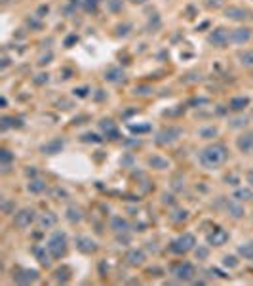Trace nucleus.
Masks as SVG:
<instances>
[{
  "mask_svg": "<svg viewBox=\"0 0 253 286\" xmlns=\"http://www.w3.org/2000/svg\"><path fill=\"white\" fill-rule=\"evenodd\" d=\"M181 136H183V128H179V126H164L162 130L156 132L155 143L158 147H168V145H173Z\"/></svg>",
  "mask_w": 253,
  "mask_h": 286,
  "instance_id": "20e7f679",
  "label": "nucleus"
},
{
  "mask_svg": "<svg viewBox=\"0 0 253 286\" xmlns=\"http://www.w3.org/2000/svg\"><path fill=\"white\" fill-rule=\"evenodd\" d=\"M147 261V254L141 248H131L126 252V263L129 267H143Z\"/></svg>",
  "mask_w": 253,
  "mask_h": 286,
  "instance_id": "9d476101",
  "label": "nucleus"
},
{
  "mask_svg": "<svg viewBox=\"0 0 253 286\" xmlns=\"http://www.w3.org/2000/svg\"><path fill=\"white\" fill-rule=\"evenodd\" d=\"M147 164L151 166V168H155V170H168L169 168V160L164 157H160V155H153V157L147 158Z\"/></svg>",
  "mask_w": 253,
  "mask_h": 286,
  "instance_id": "5701e85b",
  "label": "nucleus"
},
{
  "mask_svg": "<svg viewBox=\"0 0 253 286\" xmlns=\"http://www.w3.org/2000/svg\"><path fill=\"white\" fill-rule=\"evenodd\" d=\"M171 275H173L179 283H190V281L194 279V275H196V269H194V265L189 263V261H179V263H175V265L171 267Z\"/></svg>",
  "mask_w": 253,
  "mask_h": 286,
  "instance_id": "39448f33",
  "label": "nucleus"
},
{
  "mask_svg": "<svg viewBox=\"0 0 253 286\" xmlns=\"http://www.w3.org/2000/svg\"><path fill=\"white\" fill-rule=\"evenodd\" d=\"M63 147H65V140L63 138H56L52 142L44 143L42 147H40V151H42L44 155H57V153L63 151Z\"/></svg>",
  "mask_w": 253,
  "mask_h": 286,
  "instance_id": "dca6fc26",
  "label": "nucleus"
},
{
  "mask_svg": "<svg viewBox=\"0 0 253 286\" xmlns=\"http://www.w3.org/2000/svg\"><path fill=\"white\" fill-rule=\"evenodd\" d=\"M232 199L240 200V202H248V200H253V189L250 187H236V191L232 193Z\"/></svg>",
  "mask_w": 253,
  "mask_h": 286,
  "instance_id": "393cba45",
  "label": "nucleus"
},
{
  "mask_svg": "<svg viewBox=\"0 0 253 286\" xmlns=\"http://www.w3.org/2000/svg\"><path fill=\"white\" fill-rule=\"evenodd\" d=\"M162 202H164V204H173V197H171V195H168V193H164V195H162Z\"/></svg>",
  "mask_w": 253,
  "mask_h": 286,
  "instance_id": "3c124183",
  "label": "nucleus"
},
{
  "mask_svg": "<svg viewBox=\"0 0 253 286\" xmlns=\"http://www.w3.org/2000/svg\"><path fill=\"white\" fill-rule=\"evenodd\" d=\"M225 17L230 21H236V23H244L250 17V12L242 6H228V8H225Z\"/></svg>",
  "mask_w": 253,
  "mask_h": 286,
  "instance_id": "9b49d317",
  "label": "nucleus"
},
{
  "mask_svg": "<svg viewBox=\"0 0 253 286\" xmlns=\"http://www.w3.org/2000/svg\"><path fill=\"white\" fill-rule=\"evenodd\" d=\"M46 248L50 250L52 257H56V259L65 257L67 256V250H69L67 235H65L63 231H56V233H52L50 239H48V243H46Z\"/></svg>",
  "mask_w": 253,
  "mask_h": 286,
  "instance_id": "f03ea898",
  "label": "nucleus"
},
{
  "mask_svg": "<svg viewBox=\"0 0 253 286\" xmlns=\"http://www.w3.org/2000/svg\"><path fill=\"white\" fill-rule=\"evenodd\" d=\"M194 248H196V237L192 233H183L177 239H173L171 244H169V250L173 254H179V256H183V254L194 250Z\"/></svg>",
  "mask_w": 253,
  "mask_h": 286,
  "instance_id": "7ed1b4c3",
  "label": "nucleus"
},
{
  "mask_svg": "<svg viewBox=\"0 0 253 286\" xmlns=\"http://www.w3.org/2000/svg\"><path fill=\"white\" fill-rule=\"evenodd\" d=\"M46 189H48V183L40 178H31V181L27 183V191L31 195H42Z\"/></svg>",
  "mask_w": 253,
  "mask_h": 286,
  "instance_id": "4be33fe9",
  "label": "nucleus"
},
{
  "mask_svg": "<svg viewBox=\"0 0 253 286\" xmlns=\"http://www.w3.org/2000/svg\"><path fill=\"white\" fill-rule=\"evenodd\" d=\"M169 219H171L173 223H181V221H187V219H189V210H183V208H179V210H173V212L169 214Z\"/></svg>",
  "mask_w": 253,
  "mask_h": 286,
  "instance_id": "7c9ffc66",
  "label": "nucleus"
},
{
  "mask_svg": "<svg viewBox=\"0 0 253 286\" xmlns=\"http://www.w3.org/2000/svg\"><path fill=\"white\" fill-rule=\"evenodd\" d=\"M228 158V149L225 143H210L208 147H204L198 155V160L204 168L208 170H217L221 168Z\"/></svg>",
  "mask_w": 253,
  "mask_h": 286,
  "instance_id": "f257e3e1",
  "label": "nucleus"
},
{
  "mask_svg": "<svg viewBox=\"0 0 253 286\" xmlns=\"http://www.w3.org/2000/svg\"><path fill=\"white\" fill-rule=\"evenodd\" d=\"M82 142L84 143H101L103 142V138L97 136V134H94V132H86V134H82Z\"/></svg>",
  "mask_w": 253,
  "mask_h": 286,
  "instance_id": "4c0bfd02",
  "label": "nucleus"
},
{
  "mask_svg": "<svg viewBox=\"0 0 253 286\" xmlns=\"http://www.w3.org/2000/svg\"><path fill=\"white\" fill-rule=\"evenodd\" d=\"M95 100H97V101L105 100V94H103V90H97V94H95Z\"/></svg>",
  "mask_w": 253,
  "mask_h": 286,
  "instance_id": "864d4df0",
  "label": "nucleus"
},
{
  "mask_svg": "<svg viewBox=\"0 0 253 286\" xmlns=\"http://www.w3.org/2000/svg\"><path fill=\"white\" fill-rule=\"evenodd\" d=\"M36 223H38V227L42 229V231L54 229V227H56V223H57V215L54 214V212H44V214L38 215Z\"/></svg>",
  "mask_w": 253,
  "mask_h": 286,
  "instance_id": "aec40b11",
  "label": "nucleus"
},
{
  "mask_svg": "<svg viewBox=\"0 0 253 286\" xmlns=\"http://www.w3.org/2000/svg\"><path fill=\"white\" fill-rule=\"evenodd\" d=\"M32 252H34V256H36V259H38V263H40V265H44V267H50V263H52V259H50V257H52V254H50V250H48L46 246H44V248L42 246H36Z\"/></svg>",
  "mask_w": 253,
  "mask_h": 286,
  "instance_id": "b1692460",
  "label": "nucleus"
},
{
  "mask_svg": "<svg viewBox=\"0 0 253 286\" xmlns=\"http://www.w3.org/2000/svg\"><path fill=\"white\" fill-rule=\"evenodd\" d=\"M248 122H250V118L246 116V114H238V116H234L232 120H230V128H246L248 126Z\"/></svg>",
  "mask_w": 253,
  "mask_h": 286,
  "instance_id": "473e14b6",
  "label": "nucleus"
},
{
  "mask_svg": "<svg viewBox=\"0 0 253 286\" xmlns=\"http://www.w3.org/2000/svg\"><path fill=\"white\" fill-rule=\"evenodd\" d=\"M208 42L215 48H225L226 44L230 42V31L225 27H217L213 29L210 35H208Z\"/></svg>",
  "mask_w": 253,
  "mask_h": 286,
  "instance_id": "0eeeda50",
  "label": "nucleus"
},
{
  "mask_svg": "<svg viewBox=\"0 0 253 286\" xmlns=\"http://www.w3.org/2000/svg\"><path fill=\"white\" fill-rule=\"evenodd\" d=\"M14 2H17V0H0L2 6H10V4H14Z\"/></svg>",
  "mask_w": 253,
  "mask_h": 286,
  "instance_id": "6e6d98bb",
  "label": "nucleus"
},
{
  "mask_svg": "<svg viewBox=\"0 0 253 286\" xmlns=\"http://www.w3.org/2000/svg\"><path fill=\"white\" fill-rule=\"evenodd\" d=\"M122 0H107V10L109 12H120L122 10Z\"/></svg>",
  "mask_w": 253,
  "mask_h": 286,
  "instance_id": "a19ab883",
  "label": "nucleus"
},
{
  "mask_svg": "<svg viewBox=\"0 0 253 286\" xmlns=\"http://www.w3.org/2000/svg\"><path fill=\"white\" fill-rule=\"evenodd\" d=\"M74 244H76V248H78L82 254H94V252H97V243H95L92 237L78 235V237H74Z\"/></svg>",
  "mask_w": 253,
  "mask_h": 286,
  "instance_id": "1a4fd4ad",
  "label": "nucleus"
},
{
  "mask_svg": "<svg viewBox=\"0 0 253 286\" xmlns=\"http://www.w3.org/2000/svg\"><path fill=\"white\" fill-rule=\"evenodd\" d=\"M72 94H74L76 98L84 100V98H88V96H90V88H88V86H80V88H74V90H72Z\"/></svg>",
  "mask_w": 253,
  "mask_h": 286,
  "instance_id": "79ce46f5",
  "label": "nucleus"
},
{
  "mask_svg": "<svg viewBox=\"0 0 253 286\" xmlns=\"http://www.w3.org/2000/svg\"><path fill=\"white\" fill-rule=\"evenodd\" d=\"M38 271L36 269H21V271L15 275V283H19V285H31V283H36L38 281Z\"/></svg>",
  "mask_w": 253,
  "mask_h": 286,
  "instance_id": "2eb2a0df",
  "label": "nucleus"
},
{
  "mask_svg": "<svg viewBox=\"0 0 253 286\" xmlns=\"http://www.w3.org/2000/svg\"><path fill=\"white\" fill-rule=\"evenodd\" d=\"M171 187H173V191H183L185 189V178L181 176V174L173 176V179H171Z\"/></svg>",
  "mask_w": 253,
  "mask_h": 286,
  "instance_id": "e433bc0d",
  "label": "nucleus"
},
{
  "mask_svg": "<svg viewBox=\"0 0 253 286\" xmlns=\"http://www.w3.org/2000/svg\"><path fill=\"white\" fill-rule=\"evenodd\" d=\"M198 136H200L202 140H213V138H217V136H219V128H215V126L200 128L198 130Z\"/></svg>",
  "mask_w": 253,
  "mask_h": 286,
  "instance_id": "c756f323",
  "label": "nucleus"
},
{
  "mask_svg": "<svg viewBox=\"0 0 253 286\" xmlns=\"http://www.w3.org/2000/svg\"><path fill=\"white\" fill-rule=\"evenodd\" d=\"M25 174L31 176V178H36V170H32V166H31V170H25Z\"/></svg>",
  "mask_w": 253,
  "mask_h": 286,
  "instance_id": "5fc2aeb1",
  "label": "nucleus"
},
{
  "mask_svg": "<svg viewBox=\"0 0 253 286\" xmlns=\"http://www.w3.org/2000/svg\"><path fill=\"white\" fill-rule=\"evenodd\" d=\"M131 31V23H120L116 25V36H127Z\"/></svg>",
  "mask_w": 253,
  "mask_h": 286,
  "instance_id": "ea45409f",
  "label": "nucleus"
},
{
  "mask_svg": "<svg viewBox=\"0 0 253 286\" xmlns=\"http://www.w3.org/2000/svg\"><path fill=\"white\" fill-rule=\"evenodd\" d=\"M65 217H67V221L72 223V225L80 223V221L84 219V210H82V206H78V204H69L67 210H65Z\"/></svg>",
  "mask_w": 253,
  "mask_h": 286,
  "instance_id": "4468645a",
  "label": "nucleus"
},
{
  "mask_svg": "<svg viewBox=\"0 0 253 286\" xmlns=\"http://www.w3.org/2000/svg\"><path fill=\"white\" fill-rule=\"evenodd\" d=\"M76 40H78V36H76V35H70V36H67V38H65V46H67V48H70V46L76 42Z\"/></svg>",
  "mask_w": 253,
  "mask_h": 286,
  "instance_id": "8fccbe9b",
  "label": "nucleus"
},
{
  "mask_svg": "<svg viewBox=\"0 0 253 286\" xmlns=\"http://www.w3.org/2000/svg\"><path fill=\"white\" fill-rule=\"evenodd\" d=\"M253 38V29L252 27H236L230 29V44H238L244 46Z\"/></svg>",
  "mask_w": 253,
  "mask_h": 286,
  "instance_id": "6e6552de",
  "label": "nucleus"
},
{
  "mask_svg": "<svg viewBox=\"0 0 253 286\" xmlns=\"http://www.w3.org/2000/svg\"><path fill=\"white\" fill-rule=\"evenodd\" d=\"M194 256H196V259H200V261L208 259V257H210V248L200 244V246H196V248H194Z\"/></svg>",
  "mask_w": 253,
  "mask_h": 286,
  "instance_id": "c9c22d12",
  "label": "nucleus"
},
{
  "mask_svg": "<svg viewBox=\"0 0 253 286\" xmlns=\"http://www.w3.org/2000/svg\"><path fill=\"white\" fill-rule=\"evenodd\" d=\"M238 254L244 257V259H250V261H253V241L240 244V246H238Z\"/></svg>",
  "mask_w": 253,
  "mask_h": 286,
  "instance_id": "cd10ccee",
  "label": "nucleus"
},
{
  "mask_svg": "<svg viewBox=\"0 0 253 286\" xmlns=\"http://www.w3.org/2000/svg\"><path fill=\"white\" fill-rule=\"evenodd\" d=\"M12 160H14L12 151H8V149H2V151H0V166H10Z\"/></svg>",
  "mask_w": 253,
  "mask_h": 286,
  "instance_id": "f704fd0d",
  "label": "nucleus"
},
{
  "mask_svg": "<svg viewBox=\"0 0 253 286\" xmlns=\"http://www.w3.org/2000/svg\"><path fill=\"white\" fill-rule=\"evenodd\" d=\"M250 103H252V100L248 96H238V98H232L228 101V109L234 111V113H242Z\"/></svg>",
  "mask_w": 253,
  "mask_h": 286,
  "instance_id": "412c9836",
  "label": "nucleus"
},
{
  "mask_svg": "<svg viewBox=\"0 0 253 286\" xmlns=\"http://www.w3.org/2000/svg\"><path fill=\"white\" fill-rule=\"evenodd\" d=\"M238 61H240L242 67H246V69H253V50L238 52Z\"/></svg>",
  "mask_w": 253,
  "mask_h": 286,
  "instance_id": "bb28decb",
  "label": "nucleus"
},
{
  "mask_svg": "<svg viewBox=\"0 0 253 286\" xmlns=\"http://www.w3.org/2000/svg\"><path fill=\"white\" fill-rule=\"evenodd\" d=\"M226 241H228V233L221 227H215L208 235V243L213 244V246H223V244H226Z\"/></svg>",
  "mask_w": 253,
  "mask_h": 286,
  "instance_id": "f3484780",
  "label": "nucleus"
},
{
  "mask_svg": "<svg viewBox=\"0 0 253 286\" xmlns=\"http://www.w3.org/2000/svg\"><path fill=\"white\" fill-rule=\"evenodd\" d=\"M105 80L111 84H122L126 82V71L122 67H109L105 71Z\"/></svg>",
  "mask_w": 253,
  "mask_h": 286,
  "instance_id": "ddd939ff",
  "label": "nucleus"
},
{
  "mask_svg": "<svg viewBox=\"0 0 253 286\" xmlns=\"http://www.w3.org/2000/svg\"><path fill=\"white\" fill-rule=\"evenodd\" d=\"M151 92H153L151 86H135V88H133V94H135V96H149Z\"/></svg>",
  "mask_w": 253,
  "mask_h": 286,
  "instance_id": "c03bdc74",
  "label": "nucleus"
},
{
  "mask_svg": "<svg viewBox=\"0 0 253 286\" xmlns=\"http://www.w3.org/2000/svg\"><path fill=\"white\" fill-rule=\"evenodd\" d=\"M223 265H225V267H228V269H236V267L240 265V261H238V257L230 254V256L223 257Z\"/></svg>",
  "mask_w": 253,
  "mask_h": 286,
  "instance_id": "58836bf2",
  "label": "nucleus"
},
{
  "mask_svg": "<svg viewBox=\"0 0 253 286\" xmlns=\"http://www.w3.org/2000/svg\"><path fill=\"white\" fill-rule=\"evenodd\" d=\"M52 195H54V197H63V199H67V191H65V189H59V187L52 191Z\"/></svg>",
  "mask_w": 253,
  "mask_h": 286,
  "instance_id": "09e8293b",
  "label": "nucleus"
},
{
  "mask_svg": "<svg viewBox=\"0 0 253 286\" xmlns=\"http://www.w3.org/2000/svg\"><path fill=\"white\" fill-rule=\"evenodd\" d=\"M56 283H61V285H65V283H69L70 281V269L69 267H59L56 269Z\"/></svg>",
  "mask_w": 253,
  "mask_h": 286,
  "instance_id": "c85d7f7f",
  "label": "nucleus"
},
{
  "mask_svg": "<svg viewBox=\"0 0 253 286\" xmlns=\"http://www.w3.org/2000/svg\"><path fill=\"white\" fill-rule=\"evenodd\" d=\"M99 128H101V132L105 136H111V138H116L118 136V128H116V124H114L111 118H103L99 122Z\"/></svg>",
  "mask_w": 253,
  "mask_h": 286,
  "instance_id": "a878e982",
  "label": "nucleus"
},
{
  "mask_svg": "<svg viewBox=\"0 0 253 286\" xmlns=\"http://www.w3.org/2000/svg\"><path fill=\"white\" fill-rule=\"evenodd\" d=\"M48 80H50V74H48V72H40V74H36V76L32 78V82H34L36 86L48 84Z\"/></svg>",
  "mask_w": 253,
  "mask_h": 286,
  "instance_id": "37998d69",
  "label": "nucleus"
},
{
  "mask_svg": "<svg viewBox=\"0 0 253 286\" xmlns=\"http://www.w3.org/2000/svg\"><path fill=\"white\" fill-rule=\"evenodd\" d=\"M0 103H2V107H6V105H8V100H6V98H2V100H0Z\"/></svg>",
  "mask_w": 253,
  "mask_h": 286,
  "instance_id": "13d9d810",
  "label": "nucleus"
},
{
  "mask_svg": "<svg viewBox=\"0 0 253 286\" xmlns=\"http://www.w3.org/2000/svg\"><path fill=\"white\" fill-rule=\"evenodd\" d=\"M97 2H101V0H88V4H92V6H95Z\"/></svg>",
  "mask_w": 253,
  "mask_h": 286,
  "instance_id": "bf43d9fd",
  "label": "nucleus"
},
{
  "mask_svg": "<svg viewBox=\"0 0 253 286\" xmlns=\"http://www.w3.org/2000/svg\"><path fill=\"white\" fill-rule=\"evenodd\" d=\"M54 61V52L52 50H48V52H42L38 59H36V63H38V67H46V65H50Z\"/></svg>",
  "mask_w": 253,
  "mask_h": 286,
  "instance_id": "72a5a7b5",
  "label": "nucleus"
},
{
  "mask_svg": "<svg viewBox=\"0 0 253 286\" xmlns=\"http://www.w3.org/2000/svg\"><path fill=\"white\" fill-rule=\"evenodd\" d=\"M109 225L113 229L116 235H120V233H129V221H127L126 217H122V215H113L111 217V221H109Z\"/></svg>",
  "mask_w": 253,
  "mask_h": 286,
  "instance_id": "a211bd4d",
  "label": "nucleus"
},
{
  "mask_svg": "<svg viewBox=\"0 0 253 286\" xmlns=\"http://www.w3.org/2000/svg\"><path fill=\"white\" fill-rule=\"evenodd\" d=\"M236 147L240 153L252 155L253 153V132H244L236 138Z\"/></svg>",
  "mask_w": 253,
  "mask_h": 286,
  "instance_id": "f8f14e48",
  "label": "nucleus"
},
{
  "mask_svg": "<svg viewBox=\"0 0 253 286\" xmlns=\"http://www.w3.org/2000/svg\"><path fill=\"white\" fill-rule=\"evenodd\" d=\"M27 25L31 29H42V19H40L38 15H34V17H29Z\"/></svg>",
  "mask_w": 253,
  "mask_h": 286,
  "instance_id": "a18cd8bd",
  "label": "nucleus"
},
{
  "mask_svg": "<svg viewBox=\"0 0 253 286\" xmlns=\"http://www.w3.org/2000/svg\"><path fill=\"white\" fill-rule=\"evenodd\" d=\"M129 2H133V4H145V2H149V0H129Z\"/></svg>",
  "mask_w": 253,
  "mask_h": 286,
  "instance_id": "4d7b16f0",
  "label": "nucleus"
},
{
  "mask_svg": "<svg viewBox=\"0 0 253 286\" xmlns=\"http://www.w3.org/2000/svg\"><path fill=\"white\" fill-rule=\"evenodd\" d=\"M36 219H38V217H36V212H34L32 208H21V210L14 212V225L17 229L31 227Z\"/></svg>",
  "mask_w": 253,
  "mask_h": 286,
  "instance_id": "423d86ee",
  "label": "nucleus"
},
{
  "mask_svg": "<svg viewBox=\"0 0 253 286\" xmlns=\"http://www.w3.org/2000/svg\"><path fill=\"white\" fill-rule=\"evenodd\" d=\"M246 178H248V183H250V185L253 187V170L248 172V176H246Z\"/></svg>",
  "mask_w": 253,
  "mask_h": 286,
  "instance_id": "603ef678",
  "label": "nucleus"
},
{
  "mask_svg": "<svg viewBox=\"0 0 253 286\" xmlns=\"http://www.w3.org/2000/svg\"><path fill=\"white\" fill-rule=\"evenodd\" d=\"M160 27H162V19H160V15L153 14V17H151L149 23H147V33H156Z\"/></svg>",
  "mask_w": 253,
  "mask_h": 286,
  "instance_id": "2f4dec72",
  "label": "nucleus"
},
{
  "mask_svg": "<svg viewBox=\"0 0 253 286\" xmlns=\"http://www.w3.org/2000/svg\"><path fill=\"white\" fill-rule=\"evenodd\" d=\"M226 212L230 217H234V219H242L244 215H246V210H244V204L240 202V200L232 199L226 202Z\"/></svg>",
  "mask_w": 253,
  "mask_h": 286,
  "instance_id": "6ab92c4d",
  "label": "nucleus"
},
{
  "mask_svg": "<svg viewBox=\"0 0 253 286\" xmlns=\"http://www.w3.org/2000/svg\"><path fill=\"white\" fill-rule=\"evenodd\" d=\"M48 12H50V8H48V6H46V4H42V6H40V8H38V10H36V14H34V15H38V17H40V19H42L44 15L48 14Z\"/></svg>",
  "mask_w": 253,
  "mask_h": 286,
  "instance_id": "de8ad7c7",
  "label": "nucleus"
},
{
  "mask_svg": "<svg viewBox=\"0 0 253 286\" xmlns=\"http://www.w3.org/2000/svg\"><path fill=\"white\" fill-rule=\"evenodd\" d=\"M10 65H12V61H10L8 54H6V52H2V63H0V69H2V71H6Z\"/></svg>",
  "mask_w": 253,
  "mask_h": 286,
  "instance_id": "49530a36",
  "label": "nucleus"
}]
</instances>
